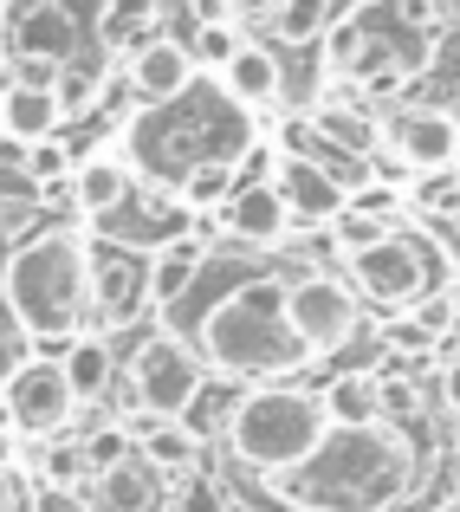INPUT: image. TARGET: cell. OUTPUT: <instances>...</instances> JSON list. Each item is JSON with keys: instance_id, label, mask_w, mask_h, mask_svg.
<instances>
[{"instance_id": "cell-1", "label": "cell", "mask_w": 460, "mask_h": 512, "mask_svg": "<svg viewBox=\"0 0 460 512\" xmlns=\"http://www.w3.org/2000/svg\"><path fill=\"white\" fill-rule=\"evenodd\" d=\"M292 279L266 260H240V247L214 253L195 273V286L162 312V325L182 331L201 350V363L221 376H260L279 383L299 363H311V344L292 331Z\"/></svg>"}, {"instance_id": "cell-2", "label": "cell", "mask_w": 460, "mask_h": 512, "mask_svg": "<svg viewBox=\"0 0 460 512\" xmlns=\"http://www.w3.org/2000/svg\"><path fill=\"white\" fill-rule=\"evenodd\" d=\"M422 454L402 422H370V428H337L305 454L299 467L266 480L279 506L292 512H396L415 493Z\"/></svg>"}, {"instance_id": "cell-3", "label": "cell", "mask_w": 460, "mask_h": 512, "mask_svg": "<svg viewBox=\"0 0 460 512\" xmlns=\"http://www.w3.org/2000/svg\"><path fill=\"white\" fill-rule=\"evenodd\" d=\"M253 150V117L247 104L234 98L227 85H195L169 104H143L137 117L124 124V156L143 182L156 188H182L195 169H214V163H240Z\"/></svg>"}, {"instance_id": "cell-4", "label": "cell", "mask_w": 460, "mask_h": 512, "mask_svg": "<svg viewBox=\"0 0 460 512\" xmlns=\"http://www.w3.org/2000/svg\"><path fill=\"white\" fill-rule=\"evenodd\" d=\"M91 240L85 227L52 221L33 227L0 266V299L7 318L26 331L46 357H59L65 344L85 331V318H98V286H91Z\"/></svg>"}, {"instance_id": "cell-5", "label": "cell", "mask_w": 460, "mask_h": 512, "mask_svg": "<svg viewBox=\"0 0 460 512\" xmlns=\"http://www.w3.org/2000/svg\"><path fill=\"white\" fill-rule=\"evenodd\" d=\"M324 435H331L324 389H299V383H266L253 396H240L234 415H227V454L260 480L299 467Z\"/></svg>"}, {"instance_id": "cell-6", "label": "cell", "mask_w": 460, "mask_h": 512, "mask_svg": "<svg viewBox=\"0 0 460 512\" xmlns=\"http://www.w3.org/2000/svg\"><path fill=\"white\" fill-rule=\"evenodd\" d=\"M350 266V286L363 292V299H376L383 312H422V299H435V253H428V240L402 234V227H389L376 247L363 253H344Z\"/></svg>"}, {"instance_id": "cell-7", "label": "cell", "mask_w": 460, "mask_h": 512, "mask_svg": "<svg viewBox=\"0 0 460 512\" xmlns=\"http://www.w3.org/2000/svg\"><path fill=\"white\" fill-rule=\"evenodd\" d=\"M130 396L143 402V415H175L182 422L201 396H208V370H201V350L182 331L156 325L150 338L130 357Z\"/></svg>"}, {"instance_id": "cell-8", "label": "cell", "mask_w": 460, "mask_h": 512, "mask_svg": "<svg viewBox=\"0 0 460 512\" xmlns=\"http://www.w3.org/2000/svg\"><path fill=\"white\" fill-rule=\"evenodd\" d=\"M0 409H7L13 435L46 441V435H59V428L78 415V389H72V376H65V363L39 350V357H20L7 370V383H0Z\"/></svg>"}, {"instance_id": "cell-9", "label": "cell", "mask_w": 460, "mask_h": 512, "mask_svg": "<svg viewBox=\"0 0 460 512\" xmlns=\"http://www.w3.org/2000/svg\"><path fill=\"white\" fill-rule=\"evenodd\" d=\"M85 52V26H78L72 0H7L0 7V59L7 65H78Z\"/></svg>"}, {"instance_id": "cell-10", "label": "cell", "mask_w": 460, "mask_h": 512, "mask_svg": "<svg viewBox=\"0 0 460 512\" xmlns=\"http://www.w3.org/2000/svg\"><path fill=\"white\" fill-rule=\"evenodd\" d=\"M292 331L311 344V357L357 338V286L337 273H299L292 279Z\"/></svg>"}, {"instance_id": "cell-11", "label": "cell", "mask_w": 460, "mask_h": 512, "mask_svg": "<svg viewBox=\"0 0 460 512\" xmlns=\"http://www.w3.org/2000/svg\"><path fill=\"white\" fill-rule=\"evenodd\" d=\"M389 156H396L402 169L415 175H454L460 163V117L448 104H409V111H396V124L383 130Z\"/></svg>"}, {"instance_id": "cell-12", "label": "cell", "mask_w": 460, "mask_h": 512, "mask_svg": "<svg viewBox=\"0 0 460 512\" xmlns=\"http://www.w3.org/2000/svg\"><path fill=\"white\" fill-rule=\"evenodd\" d=\"M91 286H98V325H130L150 305V253L124 240H91Z\"/></svg>"}, {"instance_id": "cell-13", "label": "cell", "mask_w": 460, "mask_h": 512, "mask_svg": "<svg viewBox=\"0 0 460 512\" xmlns=\"http://www.w3.org/2000/svg\"><path fill=\"white\" fill-rule=\"evenodd\" d=\"M195 78H201L195 46H188V39H169V33L143 39V46L124 59V85L137 91L143 104H169V98H182Z\"/></svg>"}, {"instance_id": "cell-14", "label": "cell", "mask_w": 460, "mask_h": 512, "mask_svg": "<svg viewBox=\"0 0 460 512\" xmlns=\"http://www.w3.org/2000/svg\"><path fill=\"white\" fill-rule=\"evenodd\" d=\"M273 188L286 195V208H292L299 227H331L337 214L350 208V188L337 182L318 156H279V163H273Z\"/></svg>"}, {"instance_id": "cell-15", "label": "cell", "mask_w": 460, "mask_h": 512, "mask_svg": "<svg viewBox=\"0 0 460 512\" xmlns=\"http://www.w3.org/2000/svg\"><path fill=\"white\" fill-rule=\"evenodd\" d=\"M221 227L240 240V247H253V253H266V247H279V240L292 234V208H286V195L273 188V175L266 182H240L234 195H227V208H221Z\"/></svg>"}, {"instance_id": "cell-16", "label": "cell", "mask_w": 460, "mask_h": 512, "mask_svg": "<svg viewBox=\"0 0 460 512\" xmlns=\"http://www.w3.org/2000/svg\"><path fill=\"white\" fill-rule=\"evenodd\" d=\"M130 195H137L130 156H85V163L72 169V208L85 214V221H111Z\"/></svg>"}, {"instance_id": "cell-17", "label": "cell", "mask_w": 460, "mask_h": 512, "mask_svg": "<svg viewBox=\"0 0 460 512\" xmlns=\"http://www.w3.org/2000/svg\"><path fill=\"white\" fill-rule=\"evenodd\" d=\"M59 124H65L59 91H46V85H20V78L0 91V137H7V143L33 150V143L59 137Z\"/></svg>"}, {"instance_id": "cell-18", "label": "cell", "mask_w": 460, "mask_h": 512, "mask_svg": "<svg viewBox=\"0 0 460 512\" xmlns=\"http://www.w3.org/2000/svg\"><path fill=\"white\" fill-rule=\"evenodd\" d=\"M91 506L98 512H162V474L143 454H130V461H117L111 474L91 480Z\"/></svg>"}, {"instance_id": "cell-19", "label": "cell", "mask_w": 460, "mask_h": 512, "mask_svg": "<svg viewBox=\"0 0 460 512\" xmlns=\"http://www.w3.org/2000/svg\"><path fill=\"white\" fill-rule=\"evenodd\" d=\"M156 20H162V0H98V52L104 59H130L143 39H156Z\"/></svg>"}, {"instance_id": "cell-20", "label": "cell", "mask_w": 460, "mask_h": 512, "mask_svg": "<svg viewBox=\"0 0 460 512\" xmlns=\"http://www.w3.org/2000/svg\"><path fill=\"white\" fill-rule=\"evenodd\" d=\"M208 266V247H201L195 234H175L162 240V247L150 253V312H169L175 299H182L188 286H195V273Z\"/></svg>"}, {"instance_id": "cell-21", "label": "cell", "mask_w": 460, "mask_h": 512, "mask_svg": "<svg viewBox=\"0 0 460 512\" xmlns=\"http://www.w3.org/2000/svg\"><path fill=\"white\" fill-rule=\"evenodd\" d=\"M221 85L234 91L247 111H260V104H273L279 91H286V65H279L273 46H260V39H247V46L234 52V65L221 72Z\"/></svg>"}, {"instance_id": "cell-22", "label": "cell", "mask_w": 460, "mask_h": 512, "mask_svg": "<svg viewBox=\"0 0 460 512\" xmlns=\"http://www.w3.org/2000/svg\"><path fill=\"white\" fill-rule=\"evenodd\" d=\"M59 363H65V376H72L78 402H104V396H111V383H117V350H111L104 331H78V338L59 350Z\"/></svg>"}, {"instance_id": "cell-23", "label": "cell", "mask_w": 460, "mask_h": 512, "mask_svg": "<svg viewBox=\"0 0 460 512\" xmlns=\"http://www.w3.org/2000/svg\"><path fill=\"white\" fill-rule=\"evenodd\" d=\"M311 130H318L337 156H370L376 143H383V124H376L363 104H337V98H318V104H311Z\"/></svg>"}, {"instance_id": "cell-24", "label": "cell", "mask_w": 460, "mask_h": 512, "mask_svg": "<svg viewBox=\"0 0 460 512\" xmlns=\"http://www.w3.org/2000/svg\"><path fill=\"white\" fill-rule=\"evenodd\" d=\"M137 454L156 474H188L195 467V428L175 422V415H143L137 422Z\"/></svg>"}, {"instance_id": "cell-25", "label": "cell", "mask_w": 460, "mask_h": 512, "mask_svg": "<svg viewBox=\"0 0 460 512\" xmlns=\"http://www.w3.org/2000/svg\"><path fill=\"white\" fill-rule=\"evenodd\" d=\"M324 409H331V422H337V428L389 422V415H383V376H363V370L331 376V383H324Z\"/></svg>"}, {"instance_id": "cell-26", "label": "cell", "mask_w": 460, "mask_h": 512, "mask_svg": "<svg viewBox=\"0 0 460 512\" xmlns=\"http://www.w3.org/2000/svg\"><path fill=\"white\" fill-rule=\"evenodd\" d=\"M266 26H273V39H286V46H311V39H324L337 26V13H331V0H279V13Z\"/></svg>"}, {"instance_id": "cell-27", "label": "cell", "mask_w": 460, "mask_h": 512, "mask_svg": "<svg viewBox=\"0 0 460 512\" xmlns=\"http://www.w3.org/2000/svg\"><path fill=\"white\" fill-rule=\"evenodd\" d=\"M33 474H39V487H59V493L91 487L85 441H52V448H39V454H33Z\"/></svg>"}, {"instance_id": "cell-28", "label": "cell", "mask_w": 460, "mask_h": 512, "mask_svg": "<svg viewBox=\"0 0 460 512\" xmlns=\"http://www.w3.org/2000/svg\"><path fill=\"white\" fill-rule=\"evenodd\" d=\"M240 188V163H214V169H195L182 188H175V201L182 208H227V195Z\"/></svg>"}, {"instance_id": "cell-29", "label": "cell", "mask_w": 460, "mask_h": 512, "mask_svg": "<svg viewBox=\"0 0 460 512\" xmlns=\"http://www.w3.org/2000/svg\"><path fill=\"white\" fill-rule=\"evenodd\" d=\"M130 454H137V428H130V422H104V428H91V435H85L91 480L111 474V467H117V461H130Z\"/></svg>"}, {"instance_id": "cell-30", "label": "cell", "mask_w": 460, "mask_h": 512, "mask_svg": "<svg viewBox=\"0 0 460 512\" xmlns=\"http://www.w3.org/2000/svg\"><path fill=\"white\" fill-rule=\"evenodd\" d=\"M188 46H195V59H201V65H214V72H227V65H234V52L247 46V39L234 33V20H201Z\"/></svg>"}, {"instance_id": "cell-31", "label": "cell", "mask_w": 460, "mask_h": 512, "mask_svg": "<svg viewBox=\"0 0 460 512\" xmlns=\"http://www.w3.org/2000/svg\"><path fill=\"white\" fill-rule=\"evenodd\" d=\"M59 104H65V117H78V111H91V104L104 98V65H65L59 72Z\"/></svg>"}, {"instance_id": "cell-32", "label": "cell", "mask_w": 460, "mask_h": 512, "mask_svg": "<svg viewBox=\"0 0 460 512\" xmlns=\"http://www.w3.org/2000/svg\"><path fill=\"white\" fill-rule=\"evenodd\" d=\"M396 221H383V214H363V208H344L331 221V240H337V253H363V247H376V240L389 234Z\"/></svg>"}, {"instance_id": "cell-33", "label": "cell", "mask_w": 460, "mask_h": 512, "mask_svg": "<svg viewBox=\"0 0 460 512\" xmlns=\"http://www.w3.org/2000/svg\"><path fill=\"white\" fill-rule=\"evenodd\" d=\"M26 169H33L39 175V182H72V169H78V156L72 150H65V143L59 137H46V143H33V150H26Z\"/></svg>"}, {"instance_id": "cell-34", "label": "cell", "mask_w": 460, "mask_h": 512, "mask_svg": "<svg viewBox=\"0 0 460 512\" xmlns=\"http://www.w3.org/2000/svg\"><path fill=\"white\" fill-rule=\"evenodd\" d=\"M20 201H46V182L26 169V156L20 163H0V208H20Z\"/></svg>"}, {"instance_id": "cell-35", "label": "cell", "mask_w": 460, "mask_h": 512, "mask_svg": "<svg viewBox=\"0 0 460 512\" xmlns=\"http://www.w3.org/2000/svg\"><path fill=\"white\" fill-rule=\"evenodd\" d=\"M415 409H422V389H415L409 376H383V415L389 422H409Z\"/></svg>"}, {"instance_id": "cell-36", "label": "cell", "mask_w": 460, "mask_h": 512, "mask_svg": "<svg viewBox=\"0 0 460 512\" xmlns=\"http://www.w3.org/2000/svg\"><path fill=\"white\" fill-rule=\"evenodd\" d=\"M221 13L227 20H273L279 0H221Z\"/></svg>"}, {"instance_id": "cell-37", "label": "cell", "mask_w": 460, "mask_h": 512, "mask_svg": "<svg viewBox=\"0 0 460 512\" xmlns=\"http://www.w3.org/2000/svg\"><path fill=\"white\" fill-rule=\"evenodd\" d=\"M441 402H448V409L460 415V357H454V363H441Z\"/></svg>"}, {"instance_id": "cell-38", "label": "cell", "mask_w": 460, "mask_h": 512, "mask_svg": "<svg viewBox=\"0 0 460 512\" xmlns=\"http://www.w3.org/2000/svg\"><path fill=\"white\" fill-rule=\"evenodd\" d=\"M435 512H460V493H454V500H441V506H435Z\"/></svg>"}, {"instance_id": "cell-39", "label": "cell", "mask_w": 460, "mask_h": 512, "mask_svg": "<svg viewBox=\"0 0 460 512\" xmlns=\"http://www.w3.org/2000/svg\"><path fill=\"white\" fill-rule=\"evenodd\" d=\"M454 454H460V415H454Z\"/></svg>"}]
</instances>
